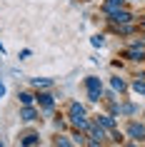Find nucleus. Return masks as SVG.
<instances>
[{
  "label": "nucleus",
  "mask_w": 145,
  "mask_h": 147,
  "mask_svg": "<svg viewBox=\"0 0 145 147\" xmlns=\"http://www.w3.org/2000/svg\"><path fill=\"white\" fill-rule=\"evenodd\" d=\"M143 28H145V25H143Z\"/></svg>",
  "instance_id": "obj_20"
},
{
  "label": "nucleus",
  "mask_w": 145,
  "mask_h": 147,
  "mask_svg": "<svg viewBox=\"0 0 145 147\" xmlns=\"http://www.w3.org/2000/svg\"><path fill=\"white\" fill-rule=\"evenodd\" d=\"M20 145H25V147H30V145H40V135H38V132H28L25 137H20Z\"/></svg>",
  "instance_id": "obj_11"
},
{
  "label": "nucleus",
  "mask_w": 145,
  "mask_h": 147,
  "mask_svg": "<svg viewBox=\"0 0 145 147\" xmlns=\"http://www.w3.org/2000/svg\"><path fill=\"white\" fill-rule=\"evenodd\" d=\"M18 100H20V105H33V102H35V95L33 92H18Z\"/></svg>",
  "instance_id": "obj_13"
},
{
  "label": "nucleus",
  "mask_w": 145,
  "mask_h": 147,
  "mask_svg": "<svg viewBox=\"0 0 145 147\" xmlns=\"http://www.w3.org/2000/svg\"><path fill=\"white\" fill-rule=\"evenodd\" d=\"M73 137H75V140H73L75 145H85V135H83V130H80V132H75Z\"/></svg>",
  "instance_id": "obj_17"
},
{
  "label": "nucleus",
  "mask_w": 145,
  "mask_h": 147,
  "mask_svg": "<svg viewBox=\"0 0 145 147\" xmlns=\"http://www.w3.org/2000/svg\"><path fill=\"white\" fill-rule=\"evenodd\" d=\"M90 42H93L95 47H103V45H105V38H103V35H93V38H90Z\"/></svg>",
  "instance_id": "obj_15"
},
{
  "label": "nucleus",
  "mask_w": 145,
  "mask_h": 147,
  "mask_svg": "<svg viewBox=\"0 0 145 147\" xmlns=\"http://www.w3.org/2000/svg\"><path fill=\"white\" fill-rule=\"evenodd\" d=\"M135 112H138V105H133V102H120V112H118L120 117H130V115H135Z\"/></svg>",
  "instance_id": "obj_9"
},
{
  "label": "nucleus",
  "mask_w": 145,
  "mask_h": 147,
  "mask_svg": "<svg viewBox=\"0 0 145 147\" xmlns=\"http://www.w3.org/2000/svg\"><path fill=\"white\" fill-rule=\"evenodd\" d=\"M123 5H125V0H105V3H103V13L110 15V13H115V10H120Z\"/></svg>",
  "instance_id": "obj_8"
},
{
  "label": "nucleus",
  "mask_w": 145,
  "mask_h": 147,
  "mask_svg": "<svg viewBox=\"0 0 145 147\" xmlns=\"http://www.w3.org/2000/svg\"><path fill=\"white\" fill-rule=\"evenodd\" d=\"M125 135H128V137H133L135 142H143V140H145V125L138 122V120H130L128 127H125Z\"/></svg>",
  "instance_id": "obj_3"
},
{
  "label": "nucleus",
  "mask_w": 145,
  "mask_h": 147,
  "mask_svg": "<svg viewBox=\"0 0 145 147\" xmlns=\"http://www.w3.org/2000/svg\"><path fill=\"white\" fill-rule=\"evenodd\" d=\"M30 82H33V87H38V90H50V87H53V80L50 78H33Z\"/></svg>",
  "instance_id": "obj_10"
},
{
  "label": "nucleus",
  "mask_w": 145,
  "mask_h": 147,
  "mask_svg": "<svg viewBox=\"0 0 145 147\" xmlns=\"http://www.w3.org/2000/svg\"><path fill=\"white\" fill-rule=\"evenodd\" d=\"M3 95H5V85H3V82H0V97H3Z\"/></svg>",
  "instance_id": "obj_18"
},
{
  "label": "nucleus",
  "mask_w": 145,
  "mask_h": 147,
  "mask_svg": "<svg viewBox=\"0 0 145 147\" xmlns=\"http://www.w3.org/2000/svg\"><path fill=\"white\" fill-rule=\"evenodd\" d=\"M35 102H38V107L43 110V112H53L55 110V95L48 92V90H40V92L35 95Z\"/></svg>",
  "instance_id": "obj_2"
},
{
  "label": "nucleus",
  "mask_w": 145,
  "mask_h": 147,
  "mask_svg": "<svg viewBox=\"0 0 145 147\" xmlns=\"http://www.w3.org/2000/svg\"><path fill=\"white\" fill-rule=\"evenodd\" d=\"M130 3H138V0H130Z\"/></svg>",
  "instance_id": "obj_19"
},
{
  "label": "nucleus",
  "mask_w": 145,
  "mask_h": 147,
  "mask_svg": "<svg viewBox=\"0 0 145 147\" xmlns=\"http://www.w3.org/2000/svg\"><path fill=\"white\" fill-rule=\"evenodd\" d=\"M85 90H88V100L90 102H100L103 100V80L90 75V78H85Z\"/></svg>",
  "instance_id": "obj_1"
},
{
  "label": "nucleus",
  "mask_w": 145,
  "mask_h": 147,
  "mask_svg": "<svg viewBox=\"0 0 145 147\" xmlns=\"http://www.w3.org/2000/svg\"><path fill=\"white\" fill-rule=\"evenodd\" d=\"M38 117H40V112L33 107V105H23V107H20V120H23V122H33V120H38Z\"/></svg>",
  "instance_id": "obj_7"
},
{
  "label": "nucleus",
  "mask_w": 145,
  "mask_h": 147,
  "mask_svg": "<svg viewBox=\"0 0 145 147\" xmlns=\"http://www.w3.org/2000/svg\"><path fill=\"white\" fill-rule=\"evenodd\" d=\"M55 145H63V147H70V145H75L73 140H68V137H58L55 140Z\"/></svg>",
  "instance_id": "obj_16"
},
{
  "label": "nucleus",
  "mask_w": 145,
  "mask_h": 147,
  "mask_svg": "<svg viewBox=\"0 0 145 147\" xmlns=\"http://www.w3.org/2000/svg\"><path fill=\"white\" fill-rule=\"evenodd\" d=\"M108 20H110L113 25H123V23H133V20H135V15L120 8V10H115V13H110V15H108Z\"/></svg>",
  "instance_id": "obj_4"
},
{
  "label": "nucleus",
  "mask_w": 145,
  "mask_h": 147,
  "mask_svg": "<svg viewBox=\"0 0 145 147\" xmlns=\"http://www.w3.org/2000/svg\"><path fill=\"white\" fill-rule=\"evenodd\" d=\"M123 55H125L128 60L140 62V60H145V47H143V45H133V47H128V50H125Z\"/></svg>",
  "instance_id": "obj_5"
},
{
  "label": "nucleus",
  "mask_w": 145,
  "mask_h": 147,
  "mask_svg": "<svg viewBox=\"0 0 145 147\" xmlns=\"http://www.w3.org/2000/svg\"><path fill=\"white\" fill-rule=\"evenodd\" d=\"M110 85H113L115 92H125V90H128V82H125L123 78H118V75H113V78H110Z\"/></svg>",
  "instance_id": "obj_12"
},
{
  "label": "nucleus",
  "mask_w": 145,
  "mask_h": 147,
  "mask_svg": "<svg viewBox=\"0 0 145 147\" xmlns=\"http://www.w3.org/2000/svg\"><path fill=\"white\" fill-rule=\"evenodd\" d=\"M93 122L100 125V127H105L108 132L115 130V125H118V122H115V115H95V120H93Z\"/></svg>",
  "instance_id": "obj_6"
},
{
  "label": "nucleus",
  "mask_w": 145,
  "mask_h": 147,
  "mask_svg": "<svg viewBox=\"0 0 145 147\" xmlns=\"http://www.w3.org/2000/svg\"><path fill=\"white\" fill-rule=\"evenodd\" d=\"M133 92H138V95H145V78H138L135 82H133Z\"/></svg>",
  "instance_id": "obj_14"
}]
</instances>
